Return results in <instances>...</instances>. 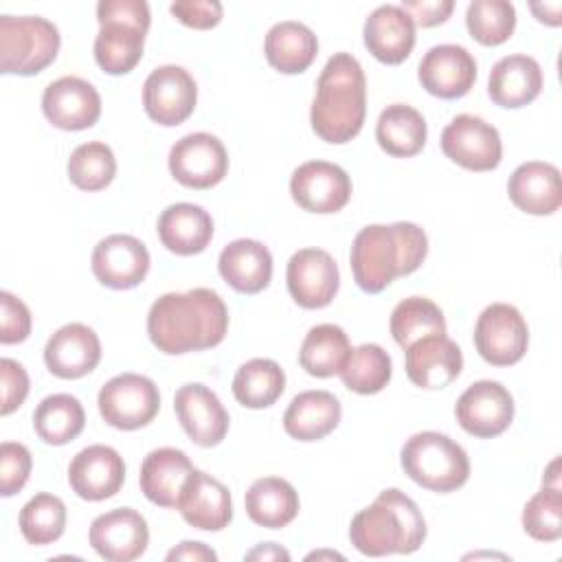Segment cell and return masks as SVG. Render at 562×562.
<instances>
[{"label": "cell", "instance_id": "cell-1", "mask_svg": "<svg viewBox=\"0 0 562 562\" xmlns=\"http://www.w3.org/2000/svg\"><path fill=\"white\" fill-rule=\"evenodd\" d=\"M228 331V310L209 288L158 296L147 314V334L154 347L169 356L217 347Z\"/></svg>", "mask_w": 562, "mask_h": 562}, {"label": "cell", "instance_id": "cell-2", "mask_svg": "<svg viewBox=\"0 0 562 562\" xmlns=\"http://www.w3.org/2000/svg\"><path fill=\"white\" fill-rule=\"evenodd\" d=\"M428 255V237L413 222L369 224L351 244V272L360 290L382 292L395 277L415 272Z\"/></svg>", "mask_w": 562, "mask_h": 562}, {"label": "cell", "instance_id": "cell-3", "mask_svg": "<svg viewBox=\"0 0 562 562\" xmlns=\"http://www.w3.org/2000/svg\"><path fill=\"white\" fill-rule=\"evenodd\" d=\"M367 114V79L349 53H334L316 81L312 130L327 143L342 145L360 134Z\"/></svg>", "mask_w": 562, "mask_h": 562}, {"label": "cell", "instance_id": "cell-4", "mask_svg": "<svg viewBox=\"0 0 562 562\" xmlns=\"http://www.w3.org/2000/svg\"><path fill=\"white\" fill-rule=\"evenodd\" d=\"M349 540L360 553L371 558L413 553L426 540V520L411 496L389 487L351 518Z\"/></svg>", "mask_w": 562, "mask_h": 562}, {"label": "cell", "instance_id": "cell-5", "mask_svg": "<svg viewBox=\"0 0 562 562\" xmlns=\"http://www.w3.org/2000/svg\"><path fill=\"white\" fill-rule=\"evenodd\" d=\"M400 461L408 479L439 494L459 490L470 476L468 452L454 439L435 430L413 435L404 443Z\"/></svg>", "mask_w": 562, "mask_h": 562}, {"label": "cell", "instance_id": "cell-6", "mask_svg": "<svg viewBox=\"0 0 562 562\" xmlns=\"http://www.w3.org/2000/svg\"><path fill=\"white\" fill-rule=\"evenodd\" d=\"M57 26L40 15H0V72L31 77L59 53Z\"/></svg>", "mask_w": 562, "mask_h": 562}, {"label": "cell", "instance_id": "cell-7", "mask_svg": "<svg viewBox=\"0 0 562 562\" xmlns=\"http://www.w3.org/2000/svg\"><path fill=\"white\" fill-rule=\"evenodd\" d=\"M97 404L105 424L119 430H136L158 415L160 393L147 375L121 373L101 386Z\"/></svg>", "mask_w": 562, "mask_h": 562}, {"label": "cell", "instance_id": "cell-8", "mask_svg": "<svg viewBox=\"0 0 562 562\" xmlns=\"http://www.w3.org/2000/svg\"><path fill=\"white\" fill-rule=\"evenodd\" d=\"M479 356L494 367H509L522 360L529 345V329L522 314L509 303L487 305L474 325Z\"/></svg>", "mask_w": 562, "mask_h": 562}, {"label": "cell", "instance_id": "cell-9", "mask_svg": "<svg viewBox=\"0 0 562 562\" xmlns=\"http://www.w3.org/2000/svg\"><path fill=\"white\" fill-rule=\"evenodd\" d=\"M195 101V79L182 66H158L143 83L145 112L158 125L173 127L184 123L193 114Z\"/></svg>", "mask_w": 562, "mask_h": 562}, {"label": "cell", "instance_id": "cell-10", "mask_svg": "<svg viewBox=\"0 0 562 562\" xmlns=\"http://www.w3.org/2000/svg\"><path fill=\"white\" fill-rule=\"evenodd\" d=\"M441 151L463 169L492 171L503 156L501 134L472 114L454 116L441 132Z\"/></svg>", "mask_w": 562, "mask_h": 562}, {"label": "cell", "instance_id": "cell-11", "mask_svg": "<svg viewBox=\"0 0 562 562\" xmlns=\"http://www.w3.org/2000/svg\"><path fill=\"white\" fill-rule=\"evenodd\" d=\"M169 171L189 189H211L228 171L226 147L209 132L187 134L169 151Z\"/></svg>", "mask_w": 562, "mask_h": 562}, {"label": "cell", "instance_id": "cell-12", "mask_svg": "<svg viewBox=\"0 0 562 562\" xmlns=\"http://www.w3.org/2000/svg\"><path fill=\"white\" fill-rule=\"evenodd\" d=\"M454 415L468 435L492 439L509 428L514 419V397L501 382L479 380L459 395Z\"/></svg>", "mask_w": 562, "mask_h": 562}, {"label": "cell", "instance_id": "cell-13", "mask_svg": "<svg viewBox=\"0 0 562 562\" xmlns=\"http://www.w3.org/2000/svg\"><path fill=\"white\" fill-rule=\"evenodd\" d=\"M292 200L310 213H336L351 198V178L327 160H307L290 178Z\"/></svg>", "mask_w": 562, "mask_h": 562}, {"label": "cell", "instance_id": "cell-14", "mask_svg": "<svg viewBox=\"0 0 562 562\" xmlns=\"http://www.w3.org/2000/svg\"><path fill=\"white\" fill-rule=\"evenodd\" d=\"M290 296L305 310H318L334 301L340 274L334 257L321 248L296 250L285 270Z\"/></svg>", "mask_w": 562, "mask_h": 562}, {"label": "cell", "instance_id": "cell-15", "mask_svg": "<svg viewBox=\"0 0 562 562\" xmlns=\"http://www.w3.org/2000/svg\"><path fill=\"white\" fill-rule=\"evenodd\" d=\"M88 540L103 560L132 562L145 553L149 544V527L136 509L119 507L92 520Z\"/></svg>", "mask_w": 562, "mask_h": 562}, {"label": "cell", "instance_id": "cell-16", "mask_svg": "<svg viewBox=\"0 0 562 562\" xmlns=\"http://www.w3.org/2000/svg\"><path fill=\"white\" fill-rule=\"evenodd\" d=\"M92 274L112 290H130L149 272V250L134 235H108L92 250Z\"/></svg>", "mask_w": 562, "mask_h": 562}, {"label": "cell", "instance_id": "cell-17", "mask_svg": "<svg viewBox=\"0 0 562 562\" xmlns=\"http://www.w3.org/2000/svg\"><path fill=\"white\" fill-rule=\"evenodd\" d=\"M42 112L59 130H88L101 116V94L81 77H59L44 88Z\"/></svg>", "mask_w": 562, "mask_h": 562}, {"label": "cell", "instance_id": "cell-18", "mask_svg": "<svg viewBox=\"0 0 562 562\" xmlns=\"http://www.w3.org/2000/svg\"><path fill=\"white\" fill-rule=\"evenodd\" d=\"M417 77L422 88L439 99H459L476 81V61L459 44H437L422 57Z\"/></svg>", "mask_w": 562, "mask_h": 562}, {"label": "cell", "instance_id": "cell-19", "mask_svg": "<svg viewBox=\"0 0 562 562\" xmlns=\"http://www.w3.org/2000/svg\"><path fill=\"white\" fill-rule=\"evenodd\" d=\"M173 411L189 439L202 448L217 446L228 432V413L220 397L200 382L180 386L173 395Z\"/></svg>", "mask_w": 562, "mask_h": 562}, {"label": "cell", "instance_id": "cell-20", "mask_svg": "<svg viewBox=\"0 0 562 562\" xmlns=\"http://www.w3.org/2000/svg\"><path fill=\"white\" fill-rule=\"evenodd\" d=\"M123 457L110 446H88L79 450L68 465V483L83 501H105L123 487Z\"/></svg>", "mask_w": 562, "mask_h": 562}, {"label": "cell", "instance_id": "cell-21", "mask_svg": "<svg viewBox=\"0 0 562 562\" xmlns=\"http://www.w3.org/2000/svg\"><path fill=\"white\" fill-rule=\"evenodd\" d=\"M99 360L101 340L94 329L83 323H68L59 327L44 347V362L48 371L61 380L88 375Z\"/></svg>", "mask_w": 562, "mask_h": 562}, {"label": "cell", "instance_id": "cell-22", "mask_svg": "<svg viewBox=\"0 0 562 562\" xmlns=\"http://www.w3.org/2000/svg\"><path fill=\"white\" fill-rule=\"evenodd\" d=\"M406 351V375L419 389H443L463 369V356L446 334H432L413 342Z\"/></svg>", "mask_w": 562, "mask_h": 562}, {"label": "cell", "instance_id": "cell-23", "mask_svg": "<svg viewBox=\"0 0 562 562\" xmlns=\"http://www.w3.org/2000/svg\"><path fill=\"white\" fill-rule=\"evenodd\" d=\"M176 509L191 527L202 531H220L233 518L228 487L202 470L191 472Z\"/></svg>", "mask_w": 562, "mask_h": 562}, {"label": "cell", "instance_id": "cell-24", "mask_svg": "<svg viewBox=\"0 0 562 562\" xmlns=\"http://www.w3.org/2000/svg\"><path fill=\"white\" fill-rule=\"evenodd\" d=\"M367 50L382 64H402L415 46V24L400 4H382L369 13L362 29Z\"/></svg>", "mask_w": 562, "mask_h": 562}, {"label": "cell", "instance_id": "cell-25", "mask_svg": "<svg viewBox=\"0 0 562 562\" xmlns=\"http://www.w3.org/2000/svg\"><path fill=\"white\" fill-rule=\"evenodd\" d=\"M193 463L187 452L178 448H156L140 463V492L160 507H178L184 483L193 472Z\"/></svg>", "mask_w": 562, "mask_h": 562}, {"label": "cell", "instance_id": "cell-26", "mask_svg": "<svg viewBox=\"0 0 562 562\" xmlns=\"http://www.w3.org/2000/svg\"><path fill=\"white\" fill-rule=\"evenodd\" d=\"M507 193L516 209L529 215H551L562 204L560 171L542 160L522 162L509 176Z\"/></svg>", "mask_w": 562, "mask_h": 562}, {"label": "cell", "instance_id": "cell-27", "mask_svg": "<svg viewBox=\"0 0 562 562\" xmlns=\"http://www.w3.org/2000/svg\"><path fill=\"white\" fill-rule=\"evenodd\" d=\"M217 270L233 290L257 294L272 279V255L257 239H235L222 248Z\"/></svg>", "mask_w": 562, "mask_h": 562}, {"label": "cell", "instance_id": "cell-28", "mask_svg": "<svg viewBox=\"0 0 562 562\" xmlns=\"http://www.w3.org/2000/svg\"><path fill=\"white\" fill-rule=\"evenodd\" d=\"M542 68L529 55H507L498 59L487 79V94L501 108H522L542 90Z\"/></svg>", "mask_w": 562, "mask_h": 562}, {"label": "cell", "instance_id": "cell-29", "mask_svg": "<svg viewBox=\"0 0 562 562\" xmlns=\"http://www.w3.org/2000/svg\"><path fill=\"white\" fill-rule=\"evenodd\" d=\"M158 237L169 252L189 257L202 252L213 237L211 215L191 202L167 206L158 217Z\"/></svg>", "mask_w": 562, "mask_h": 562}, {"label": "cell", "instance_id": "cell-30", "mask_svg": "<svg viewBox=\"0 0 562 562\" xmlns=\"http://www.w3.org/2000/svg\"><path fill=\"white\" fill-rule=\"evenodd\" d=\"M342 408L329 391L299 393L283 415V430L299 441H318L327 437L340 422Z\"/></svg>", "mask_w": 562, "mask_h": 562}, {"label": "cell", "instance_id": "cell-31", "mask_svg": "<svg viewBox=\"0 0 562 562\" xmlns=\"http://www.w3.org/2000/svg\"><path fill=\"white\" fill-rule=\"evenodd\" d=\"M268 64L283 75H299L307 70L318 53V40L303 22H277L263 40Z\"/></svg>", "mask_w": 562, "mask_h": 562}, {"label": "cell", "instance_id": "cell-32", "mask_svg": "<svg viewBox=\"0 0 562 562\" xmlns=\"http://www.w3.org/2000/svg\"><path fill=\"white\" fill-rule=\"evenodd\" d=\"M99 24L101 29L94 37V59L101 70L108 75L132 72L143 57L147 29L121 20H105Z\"/></svg>", "mask_w": 562, "mask_h": 562}, {"label": "cell", "instance_id": "cell-33", "mask_svg": "<svg viewBox=\"0 0 562 562\" xmlns=\"http://www.w3.org/2000/svg\"><path fill=\"white\" fill-rule=\"evenodd\" d=\"M428 127L422 112L406 103L386 105L375 123L378 145L395 158H411L426 145Z\"/></svg>", "mask_w": 562, "mask_h": 562}, {"label": "cell", "instance_id": "cell-34", "mask_svg": "<svg viewBox=\"0 0 562 562\" xmlns=\"http://www.w3.org/2000/svg\"><path fill=\"white\" fill-rule=\"evenodd\" d=\"M246 514L266 529H281L299 514V494L281 476L257 479L246 492Z\"/></svg>", "mask_w": 562, "mask_h": 562}, {"label": "cell", "instance_id": "cell-35", "mask_svg": "<svg viewBox=\"0 0 562 562\" xmlns=\"http://www.w3.org/2000/svg\"><path fill=\"white\" fill-rule=\"evenodd\" d=\"M351 353L349 336L334 323H321L312 327L299 349L301 367L314 378L338 375Z\"/></svg>", "mask_w": 562, "mask_h": 562}, {"label": "cell", "instance_id": "cell-36", "mask_svg": "<svg viewBox=\"0 0 562 562\" xmlns=\"http://www.w3.org/2000/svg\"><path fill=\"white\" fill-rule=\"evenodd\" d=\"M86 426V411L75 395L53 393L33 413L35 435L48 446H64L79 437Z\"/></svg>", "mask_w": 562, "mask_h": 562}, {"label": "cell", "instance_id": "cell-37", "mask_svg": "<svg viewBox=\"0 0 562 562\" xmlns=\"http://www.w3.org/2000/svg\"><path fill=\"white\" fill-rule=\"evenodd\" d=\"M285 391V373L270 358L244 362L233 378V395L246 408H268Z\"/></svg>", "mask_w": 562, "mask_h": 562}, {"label": "cell", "instance_id": "cell-38", "mask_svg": "<svg viewBox=\"0 0 562 562\" xmlns=\"http://www.w3.org/2000/svg\"><path fill=\"white\" fill-rule=\"evenodd\" d=\"M389 329L393 340L402 349H408L419 338H426L432 334H446V318L439 305H435L430 299L408 296L400 301L391 312Z\"/></svg>", "mask_w": 562, "mask_h": 562}, {"label": "cell", "instance_id": "cell-39", "mask_svg": "<svg viewBox=\"0 0 562 562\" xmlns=\"http://www.w3.org/2000/svg\"><path fill=\"white\" fill-rule=\"evenodd\" d=\"M391 356L375 342H364L351 349L342 371L338 373L342 384L360 395L380 393L391 380Z\"/></svg>", "mask_w": 562, "mask_h": 562}, {"label": "cell", "instance_id": "cell-40", "mask_svg": "<svg viewBox=\"0 0 562 562\" xmlns=\"http://www.w3.org/2000/svg\"><path fill=\"white\" fill-rule=\"evenodd\" d=\"M18 525L29 544H50L66 529V505L59 496L40 492L20 509Z\"/></svg>", "mask_w": 562, "mask_h": 562}, {"label": "cell", "instance_id": "cell-41", "mask_svg": "<svg viewBox=\"0 0 562 562\" xmlns=\"http://www.w3.org/2000/svg\"><path fill=\"white\" fill-rule=\"evenodd\" d=\"M68 178L81 191H101L116 176L114 151L101 143L90 140L79 147L68 158Z\"/></svg>", "mask_w": 562, "mask_h": 562}, {"label": "cell", "instance_id": "cell-42", "mask_svg": "<svg viewBox=\"0 0 562 562\" xmlns=\"http://www.w3.org/2000/svg\"><path fill=\"white\" fill-rule=\"evenodd\" d=\"M465 26L479 44L498 46L516 29V9L507 0H474L468 4Z\"/></svg>", "mask_w": 562, "mask_h": 562}, {"label": "cell", "instance_id": "cell-43", "mask_svg": "<svg viewBox=\"0 0 562 562\" xmlns=\"http://www.w3.org/2000/svg\"><path fill=\"white\" fill-rule=\"evenodd\" d=\"M522 529L540 542H555L562 536V494L560 487L542 485L522 509Z\"/></svg>", "mask_w": 562, "mask_h": 562}, {"label": "cell", "instance_id": "cell-44", "mask_svg": "<svg viewBox=\"0 0 562 562\" xmlns=\"http://www.w3.org/2000/svg\"><path fill=\"white\" fill-rule=\"evenodd\" d=\"M33 459L26 446L15 441H4L0 446V494L13 496L18 494L31 474Z\"/></svg>", "mask_w": 562, "mask_h": 562}, {"label": "cell", "instance_id": "cell-45", "mask_svg": "<svg viewBox=\"0 0 562 562\" xmlns=\"http://www.w3.org/2000/svg\"><path fill=\"white\" fill-rule=\"evenodd\" d=\"M31 334V312L22 299L11 292H0V342L15 345Z\"/></svg>", "mask_w": 562, "mask_h": 562}, {"label": "cell", "instance_id": "cell-46", "mask_svg": "<svg viewBox=\"0 0 562 562\" xmlns=\"http://www.w3.org/2000/svg\"><path fill=\"white\" fill-rule=\"evenodd\" d=\"M0 415H11L29 395V375L24 367L11 358L0 360Z\"/></svg>", "mask_w": 562, "mask_h": 562}, {"label": "cell", "instance_id": "cell-47", "mask_svg": "<svg viewBox=\"0 0 562 562\" xmlns=\"http://www.w3.org/2000/svg\"><path fill=\"white\" fill-rule=\"evenodd\" d=\"M171 15L191 29H213L222 20V2L217 0H178L169 7Z\"/></svg>", "mask_w": 562, "mask_h": 562}, {"label": "cell", "instance_id": "cell-48", "mask_svg": "<svg viewBox=\"0 0 562 562\" xmlns=\"http://www.w3.org/2000/svg\"><path fill=\"white\" fill-rule=\"evenodd\" d=\"M97 20H121V22H132L143 29H149L151 15H149V4L145 0H101L97 4Z\"/></svg>", "mask_w": 562, "mask_h": 562}, {"label": "cell", "instance_id": "cell-49", "mask_svg": "<svg viewBox=\"0 0 562 562\" xmlns=\"http://www.w3.org/2000/svg\"><path fill=\"white\" fill-rule=\"evenodd\" d=\"M400 7L411 15L415 26L430 29V26L443 24L450 18L454 2L452 0H404Z\"/></svg>", "mask_w": 562, "mask_h": 562}, {"label": "cell", "instance_id": "cell-50", "mask_svg": "<svg viewBox=\"0 0 562 562\" xmlns=\"http://www.w3.org/2000/svg\"><path fill=\"white\" fill-rule=\"evenodd\" d=\"M167 560L173 562V560H187V562H215L217 560V553L206 547L204 542H195V540H184L180 542L178 547H173L169 553H167Z\"/></svg>", "mask_w": 562, "mask_h": 562}, {"label": "cell", "instance_id": "cell-51", "mask_svg": "<svg viewBox=\"0 0 562 562\" xmlns=\"http://www.w3.org/2000/svg\"><path fill=\"white\" fill-rule=\"evenodd\" d=\"M533 15L538 18V22H544L549 26H558L562 22L560 18V11H562V4L560 2H551V4H542V2H531L529 4Z\"/></svg>", "mask_w": 562, "mask_h": 562}, {"label": "cell", "instance_id": "cell-52", "mask_svg": "<svg viewBox=\"0 0 562 562\" xmlns=\"http://www.w3.org/2000/svg\"><path fill=\"white\" fill-rule=\"evenodd\" d=\"M246 560H285L288 562L290 553L274 542H266V544H259L252 551H248Z\"/></svg>", "mask_w": 562, "mask_h": 562}, {"label": "cell", "instance_id": "cell-53", "mask_svg": "<svg viewBox=\"0 0 562 562\" xmlns=\"http://www.w3.org/2000/svg\"><path fill=\"white\" fill-rule=\"evenodd\" d=\"M312 558H338V560H342V555H338V553H331V551H321V553H310V555H307V560H312Z\"/></svg>", "mask_w": 562, "mask_h": 562}]
</instances>
